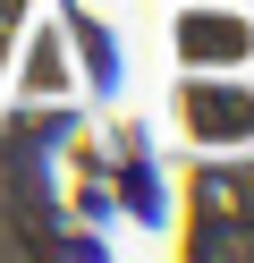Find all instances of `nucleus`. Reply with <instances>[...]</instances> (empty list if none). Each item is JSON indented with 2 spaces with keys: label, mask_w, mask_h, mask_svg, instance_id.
<instances>
[{
  "label": "nucleus",
  "mask_w": 254,
  "mask_h": 263,
  "mask_svg": "<svg viewBox=\"0 0 254 263\" xmlns=\"http://www.w3.org/2000/svg\"><path fill=\"white\" fill-rule=\"evenodd\" d=\"M195 127L220 136V144H237L254 127V102H246V93H195Z\"/></svg>",
  "instance_id": "1"
},
{
  "label": "nucleus",
  "mask_w": 254,
  "mask_h": 263,
  "mask_svg": "<svg viewBox=\"0 0 254 263\" xmlns=\"http://www.w3.org/2000/svg\"><path fill=\"white\" fill-rule=\"evenodd\" d=\"M186 51H212V60H237V51H246V26H186Z\"/></svg>",
  "instance_id": "2"
}]
</instances>
